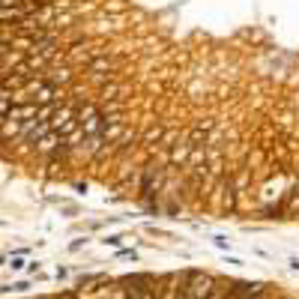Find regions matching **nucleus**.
<instances>
[{"mask_svg": "<svg viewBox=\"0 0 299 299\" xmlns=\"http://www.w3.org/2000/svg\"><path fill=\"white\" fill-rule=\"evenodd\" d=\"M87 69L102 78V75H111V72H114V60H108V57H93L87 63Z\"/></svg>", "mask_w": 299, "mask_h": 299, "instance_id": "obj_1", "label": "nucleus"}, {"mask_svg": "<svg viewBox=\"0 0 299 299\" xmlns=\"http://www.w3.org/2000/svg\"><path fill=\"white\" fill-rule=\"evenodd\" d=\"M192 150H194L192 144H183V147H174V153H171V162H174V165H183V162H186V156H189Z\"/></svg>", "mask_w": 299, "mask_h": 299, "instance_id": "obj_2", "label": "nucleus"}, {"mask_svg": "<svg viewBox=\"0 0 299 299\" xmlns=\"http://www.w3.org/2000/svg\"><path fill=\"white\" fill-rule=\"evenodd\" d=\"M162 135H165V129L156 126V129H150V132L144 135V144H158V141H162Z\"/></svg>", "mask_w": 299, "mask_h": 299, "instance_id": "obj_3", "label": "nucleus"}, {"mask_svg": "<svg viewBox=\"0 0 299 299\" xmlns=\"http://www.w3.org/2000/svg\"><path fill=\"white\" fill-rule=\"evenodd\" d=\"M287 212H290V215H296V212H299V192H290V204H287Z\"/></svg>", "mask_w": 299, "mask_h": 299, "instance_id": "obj_4", "label": "nucleus"}]
</instances>
